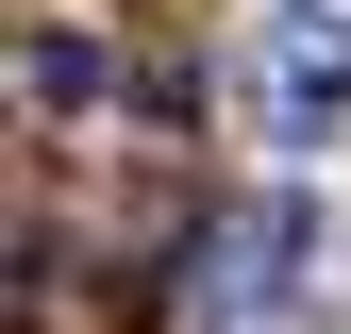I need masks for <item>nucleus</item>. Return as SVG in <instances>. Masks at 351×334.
<instances>
[{
    "label": "nucleus",
    "mask_w": 351,
    "mask_h": 334,
    "mask_svg": "<svg viewBox=\"0 0 351 334\" xmlns=\"http://www.w3.org/2000/svg\"><path fill=\"white\" fill-rule=\"evenodd\" d=\"M251 117H268V151H335L351 134V17H335V0H285V17H268Z\"/></svg>",
    "instance_id": "1"
},
{
    "label": "nucleus",
    "mask_w": 351,
    "mask_h": 334,
    "mask_svg": "<svg viewBox=\"0 0 351 334\" xmlns=\"http://www.w3.org/2000/svg\"><path fill=\"white\" fill-rule=\"evenodd\" d=\"M285 268H301V201H251V218L217 234L201 284H217V301H285Z\"/></svg>",
    "instance_id": "2"
},
{
    "label": "nucleus",
    "mask_w": 351,
    "mask_h": 334,
    "mask_svg": "<svg viewBox=\"0 0 351 334\" xmlns=\"http://www.w3.org/2000/svg\"><path fill=\"white\" fill-rule=\"evenodd\" d=\"M101 84H117V67H101V34H51V17L17 34V101H34V117H84Z\"/></svg>",
    "instance_id": "3"
}]
</instances>
